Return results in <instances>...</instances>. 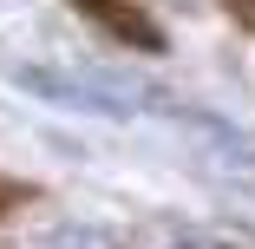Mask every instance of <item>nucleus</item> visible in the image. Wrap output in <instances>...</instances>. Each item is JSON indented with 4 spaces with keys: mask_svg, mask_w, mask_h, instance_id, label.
Listing matches in <instances>:
<instances>
[{
    "mask_svg": "<svg viewBox=\"0 0 255 249\" xmlns=\"http://www.w3.org/2000/svg\"><path fill=\"white\" fill-rule=\"evenodd\" d=\"M53 249H118V236H105V230L79 223V230H59V236H53Z\"/></svg>",
    "mask_w": 255,
    "mask_h": 249,
    "instance_id": "f257e3e1",
    "label": "nucleus"
},
{
    "mask_svg": "<svg viewBox=\"0 0 255 249\" xmlns=\"http://www.w3.org/2000/svg\"><path fill=\"white\" fill-rule=\"evenodd\" d=\"M170 249H229V243H210V236H183V243H170Z\"/></svg>",
    "mask_w": 255,
    "mask_h": 249,
    "instance_id": "f03ea898",
    "label": "nucleus"
},
{
    "mask_svg": "<svg viewBox=\"0 0 255 249\" xmlns=\"http://www.w3.org/2000/svg\"><path fill=\"white\" fill-rule=\"evenodd\" d=\"M249 7H255V0H249Z\"/></svg>",
    "mask_w": 255,
    "mask_h": 249,
    "instance_id": "7ed1b4c3",
    "label": "nucleus"
}]
</instances>
